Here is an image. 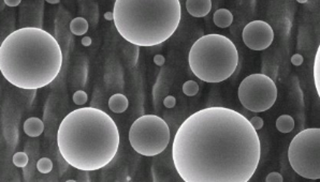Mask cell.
Segmentation results:
<instances>
[{"mask_svg":"<svg viewBox=\"0 0 320 182\" xmlns=\"http://www.w3.org/2000/svg\"><path fill=\"white\" fill-rule=\"evenodd\" d=\"M66 182H76V181L75 180H67Z\"/></svg>","mask_w":320,"mask_h":182,"instance_id":"30","label":"cell"},{"mask_svg":"<svg viewBox=\"0 0 320 182\" xmlns=\"http://www.w3.org/2000/svg\"><path fill=\"white\" fill-rule=\"evenodd\" d=\"M69 27L71 33H73L76 37H82L88 31L90 25H88L87 20H85L84 17H75V19L70 22Z\"/></svg>","mask_w":320,"mask_h":182,"instance_id":"14","label":"cell"},{"mask_svg":"<svg viewBox=\"0 0 320 182\" xmlns=\"http://www.w3.org/2000/svg\"><path fill=\"white\" fill-rule=\"evenodd\" d=\"M24 132L29 137H39L44 131V123L38 117H30L24 123Z\"/></svg>","mask_w":320,"mask_h":182,"instance_id":"11","label":"cell"},{"mask_svg":"<svg viewBox=\"0 0 320 182\" xmlns=\"http://www.w3.org/2000/svg\"><path fill=\"white\" fill-rule=\"evenodd\" d=\"M12 162H13V164L16 167L24 168V167H26V165H27L28 162H29V157H28V154L26 153V152H23V151L16 152L13 155Z\"/></svg>","mask_w":320,"mask_h":182,"instance_id":"17","label":"cell"},{"mask_svg":"<svg viewBox=\"0 0 320 182\" xmlns=\"http://www.w3.org/2000/svg\"><path fill=\"white\" fill-rule=\"evenodd\" d=\"M313 76H314V84H315V87H316V91H317L318 97L320 99V44L317 48L315 60H314Z\"/></svg>","mask_w":320,"mask_h":182,"instance_id":"16","label":"cell"},{"mask_svg":"<svg viewBox=\"0 0 320 182\" xmlns=\"http://www.w3.org/2000/svg\"><path fill=\"white\" fill-rule=\"evenodd\" d=\"M63 66L59 43L37 27L20 28L0 45V72L17 88L37 90L54 81Z\"/></svg>","mask_w":320,"mask_h":182,"instance_id":"3","label":"cell"},{"mask_svg":"<svg viewBox=\"0 0 320 182\" xmlns=\"http://www.w3.org/2000/svg\"><path fill=\"white\" fill-rule=\"evenodd\" d=\"M129 101L125 94L115 93L109 99V108L114 114H123L128 108Z\"/></svg>","mask_w":320,"mask_h":182,"instance_id":"12","label":"cell"},{"mask_svg":"<svg viewBox=\"0 0 320 182\" xmlns=\"http://www.w3.org/2000/svg\"><path fill=\"white\" fill-rule=\"evenodd\" d=\"M92 42H93V41H92V38H91V37H83L82 40H81L82 45L85 46V47L91 46V45H92Z\"/></svg>","mask_w":320,"mask_h":182,"instance_id":"27","label":"cell"},{"mask_svg":"<svg viewBox=\"0 0 320 182\" xmlns=\"http://www.w3.org/2000/svg\"><path fill=\"white\" fill-rule=\"evenodd\" d=\"M260 157L259 135L251 121L223 106L193 112L172 143L174 167L184 182H248Z\"/></svg>","mask_w":320,"mask_h":182,"instance_id":"1","label":"cell"},{"mask_svg":"<svg viewBox=\"0 0 320 182\" xmlns=\"http://www.w3.org/2000/svg\"><path fill=\"white\" fill-rule=\"evenodd\" d=\"M186 10L193 17H204L212 10L211 0H187Z\"/></svg>","mask_w":320,"mask_h":182,"instance_id":"10","label":"cell"},{"mask_svg":"<svg viewBox=\"0 0 320 182\" xmlns=\"http://www.w3.org/2000/svg\"><path fill=\"white\" fill-rule=\"evenodd\" d=\"M291 168L301 177L320 179V128H309L298 133L289 145Z\"/></svg>","mask_w":320,"mask_h":182,"instance_id":"7","label":"cell"},{"mask_svg":"<svg viewBox=\"0 0 320 182\" xmlns=\"http://www.w3.org/2000/svg\"><path fill=\"white\" fill-rule=\"evenodd\" d=\"M132 149L143 157H157L163 153L171 140L170 128L157 115H143L135 120L129 130Z\"/></svg>","mask_w":320,"mask_h":182,"instance_id":"6","label":"cell"},{"mask_svg":"<svg viewBox=\"0 0 320 182\" xmlns=\"http://www.w3.org/2000/svg\"><path fill=\"white\" fill-rule=\"evenodd\" d=\"M154 63L158 67H163L165 65V63H166V58H165L164 55L158 54V55L154 56Z\"/></svg>","mask_w":320,"mask_h":182,"instance_id":"25","label":"cell"},{"mask_svg":"<svg viewBox=\"0 0 320 182\" xmlns=\"http://www.w3.org/2000/svg\"><path fill=\"white\" fill-rule=\"evenodd\" d=\"M213 21L218 28H228L233 22V14L227 9H218L213 15Z\"/></svg>","mask_w":320,"mask_h":182,"instance_id":"13","label":"cell"},{"mask_svg":"<svg viewBox=\"0 0 320 182\" xmlns=\"http://www.w3.org/2000/svg\"><path fill=\"white\" fill-rule=\"evenodd\" d=\"M250 121H251V124H252L253 128L256 130V131H259V130L262 129V127H263V125H264L263 119H262L261 117H259V116L253 117Z\"/></svg>","mask_w":320,"mask_h":182,"instance_id":"22","label":"cell"},{"mask_svg":"<svg viewBox=\"0 0 320 182\" xmlns=\"http://www.w3.org/2000/svg\"><path fill=\"white\" fill-rule=\"evenodd\" d=\"M244 44L252 50H264L271 46L274 40V31L264 21H253L248 23L242 32Z\"/></svg>","mask_w":320,"mask_h":182,"instance_id":"9","label":"cell"},{"mask_svg":"<svg viewBox=\"0 0 320 182\" xmlns=\"http://www.w3.org/2000/svg\"><path fill=\"white\" fill-rule=\"evenodd\" d=\"M277 87L265 74L255 73L246 76L238 86L237 97L242 105L253 112L270 109L277 99Z\"/></svg>","mask_w":320,"mask_h":182,"instance_id":"8","label":"cell"},{"mask_svg":"<svg viewBox=\"0 0 320 182\" xmlns=\"http://www.w3.org/2000/svg\"><path fill=\"white\" fill-rule=\"evenodd\" d=\"M276 129L281 133H290L295 129V119L290 115H282L276 120Z\"/></svg>","mask_w":320,"mask_h":182,"instance_id":"15","label":"cell"},{"mask_svg":"<svg viewBox=\"0 0 320 182\" xmlns=\"http://www.w3.org/2000/svg\"><path fill=\"white\" fill-rule=\"evenodd\" d=\"M37 169L41 174H50L53 169V162L49 158H41L37 162Z\"/></svg>","mask_w":320,"mask_h":182,"instance_id":"19","label":"cell"},{"mask_svg":"<svg viewBox=\"0 0 320 182\" xmlns=\"http://www.w3.org/2000/svg\"><path fill=\"white\" fill-rule=\"evenodd\" d=\"M57 146L69 165L82 171H95L109 165L116 155L118 128L105 111L79 107L60 123Z\"/></svg>","mask_w":320,"mask_h":182,"instance_id":"2","label":"cell"},{"mask_svg":"<svg viewBox=\"0 0 320 182\" xmlns=\"http://www.w3.org/2000/svg\"><path fill=\"white\" fill-rule=\"evenodd\" d=\"M104 19H105L106 21H114L113 11H110V12H106V13H104Z\"/></svg>","mask_w":320,"mask_h":182,"instance_id":"28","label":"cell"},{"mask_svg":"<svg viewBox=\"0 0 320 182\" xmlns=\"http://www.w3.org/2000/svg\"><path fill=\"white\" fill-rule=\"evenodd\" d=\"M4 3L8 6V7H11V8H14V7H17L21 5V0H4Z\"/></svg>","mask_w":320,"mask_h":182,"instance_id":"26","label":"cell"},{"mask_svg":"<svg viewBox=\"0 0 320 182\" xmlns=\"http://www.w3.org/2000/svg\"><path fill=\"white\" fill-rule=\"evenodd\" d=\"M164 105L167 108H173L176 105V99L173 97V95H168V97H166V99L164 100Z\"/></svg>","mask_w":320,"mask_h":182,"instance_id":"23","label":"cell"},{"mask_svg":"<svg viewBox=\"0 0 320 182\" xmlns=\"http://www.w3.org/2000/svg\"><path fill=\"white\" fill-rule=\"evenodd\" d=\"M47 3H49V4H51V5H57V4H59L60 2H59V0H47Z\"/></svg>","mask_w":320,"mask_h":182,"instance_id":"29","label":"cell"},{"mask_svg":"<svg viewBox=\"0 0 320 182\" xmlns=\"http://www.w3.org/2000/svg\"><path fill=\"white\" fill-rule=\"evenodd\" d=\"M183 92L187 97H194L199 92V85L194 81H187L183 84Z\"/></svg>","mask_w":320,"mask_h":182,"instance_id":"18","label":"cell"},{"mask_svg":"<svg viewBox=\"0 0 320 182\" xmlns=\"http://www.w3.org/2000/svg\"><path fill=\"white\" fill-rule=\"evenodd\" d=\"M72 100L76 105H85L88 101V95L84 90H77L74 92Z\"/></svg>","mask_w":320,"mask_h":182,"instance_id":"20","label":"cell"},{"mask_svg":"<svg viewBox=\"0 0 320 182\" xmlns=\"http://www.w3.org/2000/svg\"><path fill=\"white\" fill-rule=\"evenodd\" d=\"M303 62H304V58H303V56L300 55V54H295L291 57V63H292L293 66L299 67V66H301L302 64H303Z\"/></svg>","mask_w":320,"mask_h":182,"instance_id":"24","label":"cell"},{"mask_svg":"<svg viewBox=\"0 0 320 182\" xmlns=\"http://www.w3.org/2000/svg\"><path fill=\"white\" fill-rule=\"evenodd\" d=\"M265 182H284V178L279 174V172L273 171V172H270V174L266 176Z\"/></svg>","mask_w":320,"mask_h":182,"instance_id":"21","label":"cell"},{"mask_svg":"<svg viewBox=\"0 0 320 182\" xmlns=\"http://www.w3.org/2000/svg\"><path fill=\"white\" fill-rule=\"evenodd\" d=\"M188 64L193 75L202 82L221 83L228 80L236 70L237 48L232 41L223 34H206L192 44Z\"/></svg>","mask_w":320,"mask_h":182,"instance_id":"5","label":"cell"},{"mask_svg":"<svg viewBox=\"0 0 320 182\" xmlns=\"http://www.w3.org/2000/svg\"><path fill=\"white\" fill-rule=\"evenodd\" d=\"M114 25L127 42L156 46L170 39L181 22L179 0H116Z\"/></svg>","mask_w":320,"mask_h":182,"instance_id":"4","label":"cell"}]
</instances>
